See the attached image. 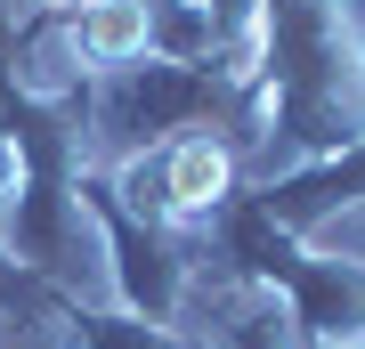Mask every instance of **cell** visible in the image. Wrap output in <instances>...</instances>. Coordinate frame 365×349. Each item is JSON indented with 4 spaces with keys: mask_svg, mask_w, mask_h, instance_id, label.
<instances>
[{
    "mask_svg": "<svg viewBox=\"0 0 365 349\" xmlns=\"http://www.w3.org/2000/svg\"><path fill=\"white\" fill-rule=\"evenodd\" d=\"M57 9H73V16H81V9H90V0H57Z\"/></svg>",
    "mask_w": 365,
    "mask_h": 349,
    "instance_id": "cell-3",
    "label": "cell"
},
{
    "mask_svg": "<svg viewBox=\"0 0 365 349\" xmlns=\"http://www.w3.org/2000/svg\"><path fill=\"white\" fill-rule=\"evenodd\" d=\"M73 41H81V57H98V65L146 57V41H155V9H146V0H90V9L73 16Z\"/></svg>",
    "mask_w": 365,
    "mask_h": 349,
    "instance_id": "cell-1",
    "label": "cell"
},
{
    "mask_svg": "<svg viewBox=\"0 0 365 349\" xmlns=\"http://www.w3.org/2000/svg\"><path fill=\"white\" fill-rule=\"evenodd\" d=\"M227 195V146L220 138H179L163 163V203L170 211H203Z\"/></svg>",
    "mask_w": 365,
    "mask_h": 349,
    "instance_id": "cell-2",
    "label": "cell"
}]
</instances>
